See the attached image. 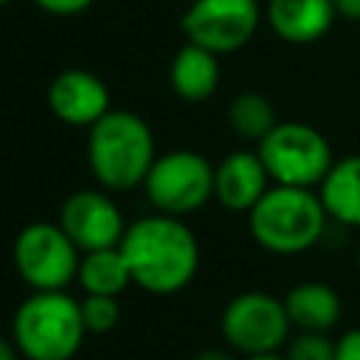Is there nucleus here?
Masks as SVG:
<instances>
[{
    "mask_svg": "<svg viewBox=\"0 0 360 360\" xmlns=\"http://www.w3.org/2000/svg\"><path fill=\"white\" fill-rule=\"evenodd\" d=\"M132 284L152 295H174L186 290L200 267V245L194 231L169 214H149L127 225L121 239Z\"/></svg>",
    "mask_w": 360,
    "mask_h": 360,
    "instance_id": "1",
    "label": "nucleus"
},
{
    "mask_svg": "<svg viewBox=\"0 0 360 360\" xmlns=\"http://www.w3.org/2000/svg\"><path fill=\"white\" fill-rule=\"evenodd\" d=\"M155 158V135L132 110H110L90 127L87 163L101 188L129 191L143 186Z\"/></svg>",
    "mask_w": 360,
    "mask_h": 360,
    "instance_id": "2",
    "label": "nucleus"
},
{
    "mask_svg": "<svg viewBox=\"0 0 360 360\" xmlns=\"http://www.w3.org/2000/svg\"><path fill=\"white\" fill-rule=\"evenodd\" d=\"M326 208L312 188L273 186L248 211V228L259 248L276 256H298L326 233Z\"/></svg>",
    "mask_w": 360,
    "mask_h": 360,
    "instance_id": "3",
    "label": "nucleus"
},
{
    "mask_svg": "<svg viewBox=\"0 0 360 360\" xmlns=\"http://www.w3.org/2000/svg\"><path fill=\"white\" fill-rule=\"evenodd\" d=\"M84 335L79 301L65 290H34L11 318V340L25 360H73Z\"/></svg>",
    "mask_w": 360,
    "mask_h": 360,
    "instance_id": "4",
    "label": "nucleus"
},
{
    "mask_svg": "<svg viewBox=\"0 0 360 360\" xmlns=\"http://www.w3.org/2000/svg\"><path fill=\"white\" fill-rule=\"evenodd\" d=\"M256 152L276 186H321V180L335 163L329 141L315 127L301 121L276 124L259 141Z\"/></svg>",
    "mask_w": 360,
    "mask_h": 360,
    "instance_id": "5",
    "label": "nucleus"
},
{
    "mask_svg": "<svg viewBox=\"0 0 360 360\" xmlns=\"http://www.w3.org/2000/svg\"><path fill=\"white\" fill-rule=\"evenodd\" d=\"M143 191L158 214H194L214 197V166L191 149L163 152L155 158Z\"/></svg>",
    "mask_w": 360,
    "mask_h": 360,
    "instance_id": "6",
    "label": "nucleus"
},
{
    "mask_svg": "<svg viewBox=\"0 0 360 360\" xmlns=\"http://www.w3.org/2000/svg\"><path fill=\"white\" fill-rule=\"evenodd\" d=\"M82 250L59 222H28L11 248L14 267L31 290H68L79 273Z\"/></svg>",
    "mask_w": 360,
    "mask_h": 360,
    "instance_id": "7",
    "label": "nucleus"
},
{
    "mask_svg": "<svg viewBox=\"0 0 360 360\" xmlns=\"http://www.w3.org/2000/svg\"><path fill=\"white\" fill-rule=\"evenodd\" d=\"M219 326L225 343L242 357L273 354L290 340L292 332L284 301L262 290L233 295L222 309Z\"/></svg>",
    "mask_w": 360,
    "mask_h": 360,
    "instance_id": "8",
    "label": "nucleus"
},
{
    "mask_svg": "<svg viewBox=\"0 0 360 360\" xmlns=\"http://www.w3.org/2000/svg\"><path fill=\"white\" fill-rule=\"evenodd\" d=\"M259 17L256 0H191L180 22L188 42L222 56L253 39Z\"/></svg>",
    "mask_w": 360,
    "mask_h": 360,
    "instance_id": "9",
    "label": "nucleus"
},
{
    "mask_svg": "<svg viewBox=\"0 0 360 360\" xmlns=\"http://www.w3.org/2000/svg\"><path fill=\"white\" fill-rule=\"evenodd\" d=\"M59 225L82 253L118 248L127 231L121 208L104 191H96V188L73 191L62 202Z\"/></svg>",
    "mask_w": 360,
    "mask_h": 360,
    "instance_id": "10",
    "label": "nucleus"
},
{
    "mask_svg": "<svg viewBox=\"0 0 360 360\" xmlns=\"http://www.w3.org/2000/svg\"><path fill=\"white\" fill-rule=\"evenodd\" d=\"M48 107L51 112L70 127H93L104 112H110V90L107 84L84 70V68H68L56 73L48 84Z\"/></svg>",
    "mask_w": 360,
    "mask_h": 360,
    "instance_id": "11",
    "label": "nucleus"
},
{
    "mask_svg": "<svg viewBox=\"0 0 360 360\" xmlns=\"http://www.w3.org/2000/svg\"><path fill=\"white\" fill-rule=\"evenodd\" d=\"M267 188H270V174L259 152L250 149L228 152L214 169V197L228 211L248 214Z\"/></svg>",
    "mask_w": 360,
    "mask_h": 360,
    "instance_id": "12",
    "label": "nucleus"
},
{
    "mask_svg": "<svg viewBox=\"0 0 360 360\" xmlns=\"http://www.w3.org/2000/svg\"><path fill=\"white\" fill-rule=\"evenodd\" d=\"M264 17L284 42L309 45L332 28L338 11L332 0H267Z\"/></svg>",
    "mask_w": 360,
    "mask_h": 360,
    "instance_id": "13",
    "label": "nucleus"
},
{
    "mask_svg": "<svg viewBox=\"0 0 360 360\" xmlns=\"http://www.w3.org/2000/svg\"><path fill=\"white\" fill-rule=\"evenodd\" d=\"M284 307L292 329L298 332H329L340 321V295L323 281H301L284 295Z\"/></svg>",
    "mask_w": 360,
    "mask_h": 360,
    "instance_id": "14",
    "label": "nucleus"
},
{
    "mask_svg": "<svg viewBox=\"0 0 360 360\" xmlns=\"http://www.w3.org/2000/svg\"><path fill=\"white\" fill-rule=\"evenodd\" d=\"M169 82L183 101H205L219 84V56L194 42H186L172 56Z\"/></svg>",
    "mask_w": 360,
    "mask_h": 360,
    "instance_id": "15",
    "label": "nucleus"
},
{
    "mask_svg": "<svg viewBox=\"0 0 360 360\" xmlns=\"http://www.w3.org/2000/svg\"><path fill=\"white\" fill-rule=\"evenodd\" d=\"M318 197L329 219L346 228H360V155L335 160L318 186Z\"/></svg>",
    "mask_w": 360,
    "mask_h": 360,
    "instance_id": "16",
    "label": "nucleus"
},
{
    "mask_svg": "<svg viewBox=\"0 0 360 360\" xmlns=\"http://www.w3.org/2000/svg\"><path fill=\"white\" fill-rule=\"evenodd\" d=\"M76 281L82 284L84 295H121L129 284V267L121 253V248H104V250H90L82 253Z\"/></svg>",
    "mask_w": 360,
    "mask_h": 360,
    "instance_id": "17",
    "label": "nucleus"
},
{
    "mask_svg": "<svg viewBox=\"0 0 360 360\" xmlns=\"http://www.w3.org/2000/svg\"><path fill=\"white\" fill-rule=\"evenodd\" d=\"M276 124H278L276 121V110H273L270 98L262 96V93L248 90V93H239L228 104V127L245 141L259 143Z\"/></svg>",
    "mask_w": 360,
    "mask_h": 360,
    "instance_id": "18",
    "label": "nucleus"
},
{
    "mask_svg": "<svg viewBox=\"0 0 360 360\" xmlns=\"http://www.w3.org/2000/svg\"><path fill=\"white\" fill-rule=\"evenodd\" d=\"M87 335H107L121 321V304L115 295H84L79 301Z\"/></svg>",
    "mask_w": 360,
    "mask_h": 360,
    "instance_id": "19",
    "label": "nucleus"
},
{
    "mask_svg": "<svg viewBox=\"0 0 360 360\" xmlns=\"http://www.w3.org/2000/svg\"><path fill=\"white\" fill-rule=\"evenodd\" d=\"M284 360H335V340L329 332H298L287 340Z\"/></svg>",
    "mask_w": 360,
    "mask_h": 360,
    "instance_id": "20",
    "label": "nucleus"
},
{
    "mask_svg": "<svg viewBox=\"0 0 360 360\" xmlns=\"http://www.w3.org/2000/svg\"><path fill=\"white\" fill-rule=\"evenodd\" d=\"M42 11L56 14V17H70V14H82L84 8H90L96 0H34Z\"/></svg>",
    "mask_w": 360,
    "mask_h": 360,
    "instance_id": "21",
    "label": "nucleus"
},
{
    "mask_svg": "<svg viewBox=\"0 0 360 360\" xmlns=\"http://www.w3.org/2000/svg\"><path fill=\"white\" fill-rule=\"evenodd\" d=\"M335 360H360V326L335 340Z\"/></svg>",
    "mask_w": 360,
    "mask_h": 360,
    "instance_id": "22",
    "label": "nucleus"
},
{
    "mask_svg": "<svg viewBox=\"0 0 360 360\" xmlns=\"http://www.w3.org/2000/svg\"><path fill=\"white\" fill-rule=\"evenodd\" d=\"M332 3H335L338 17H346V20H360V0H332Z\"/></svg>",
    "mask_w": 360,
    "mask_h": 360,
    "instance_id": "23",
    "label": "nucleus"
},
{
    "mask_svg": "<svg viewBox=\"0 0 360 360\" xmlns=\"http://www.w3.org/2000/svg\"><path fill=\"white\" fill-rule=\"evenodd\" d=\"M20 357H22V354H20V349L14 346V340L0 335V360H20Z\"/></svg>",
    "mask_w": 360,
    "mask_h": 360,
    "instance_id": "24",
    "label": "nucleus"
},
{
    "mask_svg": "<svg viewBox=\"0 0 360 360\" xmlns=\"http://www.w3.org/2000/svg\"><path fill=\"white\" fill-rule=\"evenodd\" d=\"M194 360H233V354H228L222 349H202Z\"/></svg>",
    "mask_w": 360,
    "mask_h": 360,
    "instance_id": "25",
    "label": "nucleus"
},
{
    "mask_svg": "<svg viewBox=\"0 0 360 360\" xmlns=\"http://www.w3.org/2000/svg\"><path fill=\"white\" fill-rule=\"evenodd\" d=\"M245 360H284L278 352H273V354H253V357H245Z\"/></svg>",
    "mask_w": 360,
    "mask_h": 360,
    "instance_id": "26",
    "label": "nucleus"
},
{
    "mask_svg": "<svg viewBox=\"0 0 360 360\" xmlns=\"http://www.w3.org/2000/svg\"><path fill=\"white\" fill-rule=\"evenodd\" d=\"M6 3H11V0H0V6H6Z\"/></svg>",
    "mask_w": 360,
    "mask_h": 360,
    "instance_id": "27",
    "label": "nucleus"
}]
</instances>
